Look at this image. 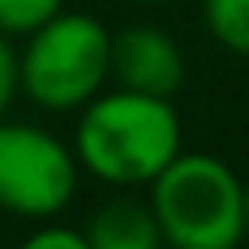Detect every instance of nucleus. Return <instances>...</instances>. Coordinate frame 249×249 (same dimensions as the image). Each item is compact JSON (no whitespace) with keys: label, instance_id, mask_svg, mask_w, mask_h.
Returning a JSON list of instances; mask_svg holds the SVG:
<instances>
[{"label":"nucleus","instance_id":"obj_7","mask_svg":"<svg viewBox=\"0 0 249 249\" xmlns=\"http://www.w3.org/2000/svg\"><path fill=\"white\" fill-rule=\"evenodd\" d=\"M202 19L214 43L249 58V0H202Z\"/></svg>","mask_w":249,"mask_h":249},{"label":"nucleus","instance_id":"obj_4","mask_svg":"<svg viewBox=\"0 0 249 249\" xmlns=\"http://www.w3.org/2000/svg\"><path fill=\"white\" fill-rule=\"evenodd\" d=\"M78 156L54 132L0 117V210L54 218L78 191Z\"/></svg>","mask_w":249,"mask_h":249},{"label":"nucleus","instance_id":"obj_1","mask_svg":"<svg viewBox=\"0 0 249 249\" xmlns=\"http://www.w3.org/2000/svg\"><path fill=\"white\" fill-rule=\"evenodd\" d=\"M70 148L93 179L113 187H148L183 152V124L171 97L117 86L82 105Z\"/></svg>","mask_w":249,"mask_h":249},{"label":"nucleus","instance_id":"obj_6","mask_svg":"<svg viewBox=\"0 0 249 249\" xmlns=\"http://www.w3.org/2000/svg\"><path fill=\"white\" fill-rule=\"evenodd\" d=\"M89 249H167L160 222L152 214V202H140L132 195H117L101 202L86 222Z\"/></svg>","mask_w":249,"mask_h":249},{"label":"nucleus","instance_id":"obj_10","mask_svg":"<svg viewBox=\"0 0 249 249\" xmlns=\"http://www.w3.org/2000/svg\"><path fill=\"white\" fill-rule=\"evenodd\" d=\"M19 89H23L19 86V51L8 35H0V117L8 113V105Z\"/></svg>","mask_w":249,"mask_h":249},{"label":"nucleus","instance_id":"obj_2","mask_svg":"<svg viewBox=\"0 0 249 249\" xmlns=\"http://www.w3.org/2000/svg\"><path fill=\"white\" fill-rule=\"evenodd\" d=\"M148 202L167 249L245 245V179L210 152H179L148 183Z\"/></svg>","mask_w":249,"mask_h":249},{"label":"nucleus","instance_id":"obj_9","mask_svg":"<svg viewBox=\"0 0 249 249\" xmlns=\"http://www.w3.org/2000/svg\"><path fill=\"white\" fill-rule=\"evenodd\" d=\"M19 249H89V241H86V233L74 230V226H54V222H47V226L31 230V233L19 241Z\"/></svg>","mask_w":249,"mask_h":249},{"label":"nucleus","instance_id":"obj_11","mask_svg":"<svg viewBox=\"0 0 249 249\" xmlns=\"http://www.w3.org/2000/svg\"><path fill=\"white\" fill-rule=\"evenodd\" d=\"M245 237H249V179H245Z\"/></svg>","mask_w":249,"mask_h":249},{"label":"nucleus","instance_id":"obj_5","mask_svg":"<svg viewBox=\"0 0 249 249\" xmlns=\"http://www.w3.org/2000/svg\"><path fill=\"white\" fill-rule=\"evenodd\" d=\"M109 78H117L121 89L152 93V97H175L187 82V58L179 43L156 27V23H128L113 31L109 47Z\"/></svg>","mask_w":249,"mask_h":249},{"label":"nucleus","instance_id":"obj_3","mask_svg":"<svg viewBox=\"0 0 249 249\" xmlns=\"http://www.w3.org/2000/svg\"><path fill=\"white\" fill-rule=\"evenodd\" d=\"M113 31L86 12H58L35 27L19 51V86L23 93L51 109H82L93 101L109 78Z\"/></svg>","mask_w":249,"mask_h":249},{"label":"nucleus","instance_id":"obj_8","mask_svg":"<svg viewBox=\"0 0 249 249\" xmlns=\"http://www.w3.org/2000/svg\"><path fill=\"white\" fill-rule=\"evenodd\" d=\"M62 12V0H0V35L27 39L51 16Z\"/></svg>","mask_w":249,"mask_h":249},{"label":"nucleus","instance_id":"obj_13","mask_svg":"<svg viewBox=\"0 0 249 249\" xmlns=\"http://www.w3.org/2000/svg\"><path fill=\"white\" fill-rule=\"evenodd\" d=\"M237 249H249V245H237Z\"/></svg>","mask_w":249,"mask_h":249},{"label":"nucleus","instance_id":"obj_12","mask_svg":"<svg viewBox=\"0 0 249 249\" xmlns=\"http://www.w3.org/2000/svg\"><path fill=\"white\" fill-rule=\"evenodd\" d=\"M140 4H167V0H140Z\"/></svg>","mask_w":249,"mask_h":249}]
</instances>
